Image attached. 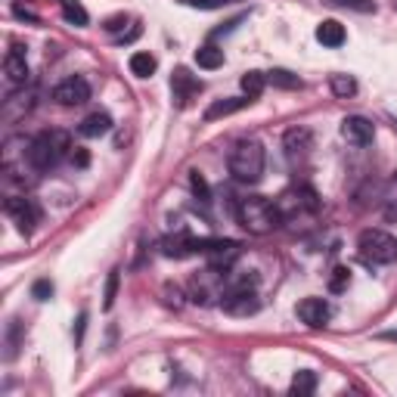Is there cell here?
Listing matches in <instances>:
<instances>
[{"mask_svg": "<svg viewBox=\"0 0 397 397\" xmlns=\"http://www.w3.org/2000/svg\"><path fill=\"white\" fill-rule=\"evenodd\" d=\"M4 72H6V78H10V84H25V81H28V62H25V50L13 47L10 53H6Z\"/></svg>", "mask_w": 397, "mask_h": 397, "instance_id": "14", "label": "cell"}, {"mask_svg": "<svg viewBox=\"0 0 397 397\" xmlns=\"http://www.w3.org/2000/svg\"><path fill=\"white\" fill-rule=\"evenodd\" d=\"M227 165H230V174L239 183H255V180H261V174H264V146L251 137L239 140L230 149Z\"/></svg>", "mask_w": 397, "mask_h": 397, "instance_id": "3", "label": "cell"}, {"mask_svg": "<svg viewBox=\"0 0 397 397\" xmlns=\"http://www.w3.org/2000/svg\"><path fill=\"white\" fill-rule=\"evenodd\" d=\"M329 87H332V94L342 97V99L357 94V81H354L351 75H332V78H329Z\"/></svg>", "mask_w": 397, "mask_h": 397, "instance_id": "23", "label": "cell"}, {"mask_svg": "<svg viewBox=\"0 0 397 397\" xmlns=\"http://www.w3.org/2000/svg\"><path fill=\"white\" fill-rule=\"evenodd\" d=\"M239 84H242V90H246V97L258 99L261 94H264V87H267V75L264 72H246Z\"/></svg>", "mask_w": 397, "mask_h": 397, "instance_id": "19", "label": "cell"}, {"mask_svg": "<svg viewBox=\"0 0 397 397\" xmlns=\"http://www.w3.org/2000/svg\"><path fill=\"white\" fill-rule=\"evenodd\" d=\"M329 6H342V10H357V13H376L373 0H326Z\"/></svg>", "mask_w": 397, "mask_h": 397, "instance_id": "24", "label": "cell"}, {"mask_svg": "<svg viewBox=\"0 0 397 397\" xmlns=\"http://www.w3.org/2000/svg\"><path fill=\"white\" fill-rule=\"evenodd\" d=\"M50 295H53V283H50V280H38L35 285H31V298H38V301H47Z\"/></svg>", "mask_w": 397, "mask_h": 397, "instance_id": "29", "label": "cell"}, {"mask_svg": "<svg viewBox=\"0 0 397 397\" xmlns=\"http://www.w3.org/2000/svg\"><path fill=\"white\" fill-rule=\"evenodd\" d=\"M72 162L78 165V168H87V162H90V156H87V149H81V146H75V152H72Z\"/></svg>", "mask_w": 397, "mask_h": 397, "instance_id": "30", "label": "cell"}, {"mask_svg": "<svg viewBox=\"0 0 397 397\" xmlns=\"http://www.w3.org/2000/svg\"><path fill=\"white\" fill-rule=\"evenodd\" d=\"M251 103V97H227V99H214L208 109H205V121H217V118H227V115H236L242 112Z\"/></svg>", "mask_w": 397, "mask_h": 397, "instance_id": "12", "label": "cell"}, {"mask_svg": "<svg viewBox=\"0 0 397 397\" xmlns=\"http://www.w3.org/2000/svg\"><path fill=\"white\" fill-rule=\"evenodd\" d=\"M236 217H239V224L246 227L251 236H267V233H273L276 227L283 224V214H280V208H276V202H270L264 196L242 199Z\"/></svg>", "mask_w": 397, "mask_h": 397, "instance_id": "1", "label": "cell"}, {"mask_svg": "<svg viewBox=\"0 0 397 397\" xmlns=\"http://www.w3.org/2000/svg\"><path fill=\"white\" fill-rule=\"evenodd\" d=\"M4 208H6V214L16 217V224H19L22 233H31V227L38 224V208H35V202H31V199L10 196V199L4 202Z\"/></svg>", "mask_w": 397, "mask_h": 397, "instance_id": "10", "label": "cell"}, {"mask_svg": "<svg viewBox=\"0 0 397 397\" xmlns=\"http://www.w3.org/2000/svg\"><path fill=\"white\" fill-rule=\"evenodd\" d=\"M351 285V270L348 267H335L332 270V280H329V289L332 292H344Z\"/></svg>", "mask_w": 397, "mask_h": 397, "instance_id": "25", "label": "cell"}, {"mask_svg": "<svg viewBox=\"0 0 397 397\" xmlns=\"http://www.w3.org/2000/svg\"><path fill=\"white\" fill-rule=\"evenodd\" d=\"M190 187H192V192H196L202 202H208V183H205V177H202L199 171L190 174Z\"/></svg>", "mask_w": 397, "mask_h": 397, "instance_id": "28", "label": "cell"}, {"mask_svg": "<svg viewBox=\"0 0 397 397\" xmlns=\"http://www.w3.org/2000/svg\"><path fill=\"white\" fill-rule=\"evenodd\" d=\"M295 314H298L301 323H308L310 329H320V326L329 323V317H332V308H329L326 298H304Z\"/></svg>", "mask_w": 397, "mask_h": 397, "instance_id": "9", "label": "cell"}, {"mask_svg": "<svg viewBox=\"0 0 397 397\" xmlns=\"http://www.w3.org/2000/svg\"><path fill=\"white\" fill-rule=\"evenodd\" d=\"M103 28H106V31H118V28H124V16H112V19H106Z\"/></svg>", "mask_w": 397, "mask_h": 397, "instance_id": "31", "label": "cell"}, {"mask_svg": "<svg viewBox=\"0 0 397 397\" xmlns=\"http://www.w3.org/2000/svg\"><path fill=\"white\" fill-rule=\"evenodd\" d=\"M221 308L227 310V314H233V317H249V314H255V310L261 308V301H258L255 289H242V292H227L221 298Z\"/></svg>", "mask_w": 397, "mask_h": 397, "instance_id": "8", "label": "cell"}, {"mask_svg": "<svg viewBox=\"0 0 397 397\" xmlns=\"http://www.w3.org/2000/svg\"><path fill=\"white\" fill-rule=\"evenodd\" d=\"M379 339H382V342H397V329H394V332H382Z\"/></svg>", "mask_w": 397, "mask_h": 397, "instance_id": "33", "label": "cell"}, {"mask_svg": "<svg viewBox=\"0 0 397 397\" xmlns=\"http://www.w3.org/2000/svg\"><path fill=\"white\" fill-rule=\"evenodd\" d=\"M357 251L366 264H391L397 261V239L385 230H363L357 239Z\"/></svg>", "mask_w": 397, "mask_h": 397, "instance_id": "4", "label": "cell"}, {"mask_svg": "<svg viewBox=\"0 0 397 397\" xmlns=\"http://www.w3.org/2000/svg\"><path fill=\"white\" fill-rule=\"evenodd\" d=\"M115 295H118V270H112V273H109V280H106V292H103V308L106 310H112Z\"/></svg>", "mask_w": 397, "mask_h": 397, "instance_id": "27", "label": "cell"}, {"mask_svg": "<svg viewBox=\"0 0 397 397\" xmlns=\"http://www.w3.org/2000/svg\"><path fill=\"white\" fill-rule=\"evenodd\" d=\"M196 62H199V69H221L224 65V50H217L214 44H205V47H199L196 50Z\"/></svg>", "mask_w": 397, "mask_h": 397, "instance_id": "17", "label": "cell"}, {"mask_svg": "<svg viewBox=\"0 0 397 397\" xmlns=\"http://www.w3.org/2000/svg\"><path fill=\"white\" fill-rule=\"evenodd\" d=\"M391 192H394V196H397V174L391 177Z\"/></svg>", "mask_w": 397, "mask_h": 397, "instance_id": "34", "label": "cell"}, {"mask_svg": "<svg viewBox=\"0 0 397 397\" xmlns=\"http://www.w3.org/2000/svg\"><path fill=\"white\" fill-rule=\"evenodd\" d=\"M53 99L59 106L72 109V106H84L90 99V84L81 78V75H72V78H65L62 84H56L53 90Z\"/></svg>", "mask_w": 397, "mask_h": 397, "instance_id": "6", "label": "cell"}, {"mask_svg": "<svg viewBox=\"0 0 397 397\" xmlns=\"http://www.w3.org/2000/svg\"><path fill=\"white\" fill-rule=\"evenodd\" d=\"M342 137L351 143V146H369L376 137V128H373V121L369 118H363V115H348L342 121Z\"/></svg>", "mask_w": 397, "mask_h": 397, "instance_id": "7", "label": "cell"}, {"mask_svg": "<svg viewBox=\"0 0 397 397\" xmlns=\"http://www.w3.org/2000/svg\"><path fill=\"white\" fill-rule=\"evenodd\" d=\"M78 131H81V137H103V134L112 131V118L106 112H94V115L84 118Z\"/></svg>", "mask_w": 397, "mask_h": 397, "instance_id": "15", "label": "cell"}, {"mask_svg": "<svg viewBox=\"0 0 397 397\" xmlns=\"http://www.w3.org/2000/svg\"><path fill=\"white\" fill-rule=\"evenodd\" d=\"M183 6H196V10H221V6H230V4H239V0H177Z\"/></svg>", "mask_w": 397, "mask_h": 397, "instance_id": "26", "label": "cell"}, {"mask_svg": "<svg viewBox=\"0 0 397 397\" xmlns=\"http://www.w3.org/2000/svg\"><path fill=\"white\" fill-rule=\"evenodd\" d=\"M171 94L177 99V106H190V99L202 94V81L192 78L187 69H177L171 78Z\"/></svg>", "mask_w": 397, "mask_h": 397, "instance_id": "11", "label": "cell"}, {"mask_svg": "<svg viewBox=\"0 0 397 397\" xmlns=\"http://www.w3.org/2000/svg\"><path fill=\"white\" fill-rule=\"evenodd\" d=\"M128 65H131V72L137 75V78H152L156 69H158V62H156V56L152 53H134Z\"/></svg>", "mask_w": 397, "mask_h": 397, "instance_id": "18", "label": "cell"}, {"mask_svg": "<svg viewBox=\"0 0 397 397\" xmlns=\"http://www.w3.org/2000/svg\"><path fill=\"white\" fill-rule=\"evenodd\" d=\"M267 84H273V87H280V90H298L301 78L285 72V69H273V72H267Z\"/></svg>", "mask_w": 397, "mask_h": 397, "instance_id": "20", "label": "cell"}, {"mask_svg": "<svg viewBox=\"0 0 397 397\" xmlns=\"http://www.w3.org/2000/svg\"><path fill=\"white\" fill-rule=\"evenodd\" d=\"M62 16H65V22L78 25V28H84V25L90 22L87 10H84V6L78 4V0H62Z\"/></svg>", "mask_w": 397, "mask_h": 397, "instance_id": "22", "label": "cell"}, {"mask_svg": "<svg viewBox=\"0 0 397 397\" xmlns=\"http://www.w3.org/2000/svg\"><path fill=\"white\" fill-rule=\"evenodd\" d=\"M72 140L65 131H44L40 137L28 143V165L35 171H53V168L69 156Z\"/></svg>", "mask_w": 397, "mask_h": 397, "instance_id": "2", "label": "cell"}, {"mask_svg": "<svg viewBox=\"0 0 397 397\" xmlns=\"http://www.w3.org/2000/svg\"><path fill=\"white\" fill-rule=\"evenodd\" d=\"M317 40L323 47H342L344 44V28L335 19H326L317 25Z\"/></svg>", "mask_w": 397, "mask_h": 397, "instance_id": "16", "label": "cell"}, {"mask_svg": "<svg viewBox=\"0 0 397 397\" xmlns=\"http://www.w3.org/2000/svg\"><path fill=\"white\" fill-rule=\"evenodd\" d=\"M285 156L292 158H304L310 152V146H314V137H310V131L308 128H292L289 134H285Z\"/></svg>", "mask_w": 397, "mask_h": 397, "instance_id": "13", "label": "cell"}, {"mask_svg": "<svg viewBox=\"0 0 397 397\" xmlns=\"http://www.w3.org/2000/svg\"><path fill=\"white\" fill-rule=\"evenodd\" d=\"M84 326H87V314L78 317V344H81V339H84Z\"/></svg>", "mask_w": 397, "mask_h": 397, "instance_id": "32", "label": "cell"}, {"mask_svg": "<svg viewBox=\"0 0 397 397\" xmlns=\"http://www.w3.org/2000/svg\"><path fill=\"white\" fill-rule=\"evenodd\" d=\"M314 391H317V376L310 373V369H301V373H295V379H292V394L308 397V394H314Z\"/></svg>", "mask_w": 397, "mask_h": 397, "instance_id": "21", "label": "cell"}, {"mask_svg": "<svg viewBox=\"0 0 397 397\" xmlns=\"http://www.w3.org/2000/svg\"><path fill=\"white\" fill-rule=\"evenodd\" d=\"M276 208H280L283 217H292V214H301V211H317L320 199L310 187H295L289 192H283L280 202H276Z\"/></svg>", "mask_w": 397, "mask_h": 397, "instance_id": "5", "label": "cell"}]
</instances>
